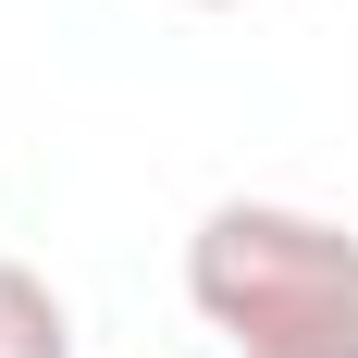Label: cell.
<instances>
[{"mask_svg":"<svg viewBox=\"0 0 358 358\" xmlns=\"http://www.w3.org/2000/svg\"><path fill=\"white\" fill-rule=\"evenodd\" d=\"M185 13H235V0H185Z\"/></svg>","mask_w":358,"mask_h":358,"instance_id":"obj_4","label":"cell"},{"mask_svg":"<svg viewBox=\"0 0 358 358\" xmlns=\"http://www.w3.org/2000/svg\"><path fill=\"white\" fill-rule=\"evenodd\" d=\"M272 358H358V334H322V346H272Z\"/></svg>","mask_w":358,"mask_h":358,"instance_id":"obj_3","label":"cell"},{"mask_svg":"<svg viewBox=\"0 0 358 358\" xmlns=\"http://www.w3.org/2000/svg\"><path fill=\"white\" fill-rule=\"evenodd\" d=\"M0 358H74V309L25 259H0Z\"/></svg>","mask_w":358,"mask_h":358,"instance_id":"obj_2","label":"cell"},{"mask_svg":"<svg viewBox=\"0 0 358 358\" xmlns=\"http://www.w3.org/2000/svg\"><path fill=\"white\" fill-rule=\"evenodd\" d=\"M185 296L210 334H235V358L358 334V235L285 198H222L185 235Z\"/></svg>","mask_w":358,"mask_h":358,"instance_id":"obj_1","label":"cell"}]
</instances>
